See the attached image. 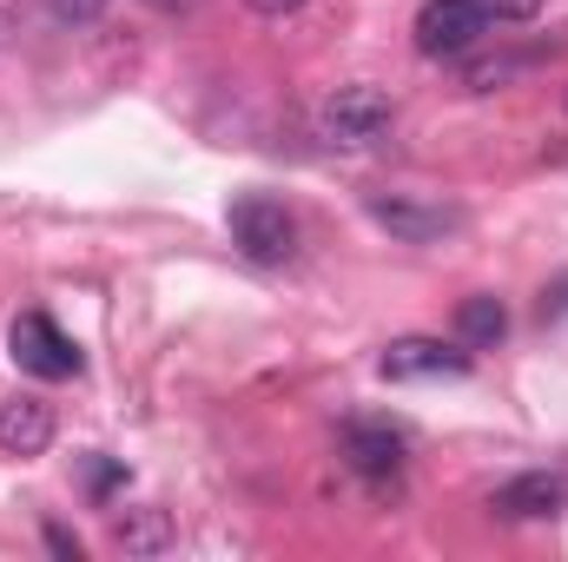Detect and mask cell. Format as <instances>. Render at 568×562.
<instances>
[{
	"instance_id": "obj_1",
	"label": "cell",
	"mask_w": 568,
	"mask_h": 562,
	"mask_svg": "<svg viewBox=\"0 0 568 562\" xmlns=\"http://www.w3.org/2000/svg\"><path fill=\"white\" fill-rule=\"evenodd\" d=\"M536 13H542V0H424L410 33H417L424 60H456L483 33H496L509 20H536Z\"/></svg>"
},
{
	"instance_id": "obj_2",
	"label": "cell",
	"mask_w": 568,
	"mask_h": 562,
	"mask_svg": "<svg viewBox=\"0 0 568 562\" xmlns=\"http://www.w3.org/2000/svg\"><path fill=\"white\" fill-rule=\"evenodd\" d=\"M390 133H397V100L384 87H371V80L337 87L317 107V140L331 145V152H371V145H384Z\"/></svg>"
},
{
	"instance_id": "obj_3",
	"label": "cell",
	"mask_w": 568,
	"mask_h": 562,
	"mask_svg": "<svg viewBox=\"0 0 568 562\" xmlns=\"http://www.w3.org/2000/svg\"><path fill=\"white\" fill-rule=\"evenodd\" d=\"M225 225H232V245H239L252 265H291V259H297V219L284 212L278 199H265V192L232 199Z\"/></svg>"
},
{
	"instance_id": "obj_4",
	"label": "cell",
	"mask_w": 568,
	"mask_h": 562,
	"mask_svg": "<svg viewBox=\"0 0 568 562\" xmlns=\"http://www.w3.org/2000/svg\"><path fill=\"white\" fill-rule=\"evenodd\" d=\"M13 364L40 384H67V378H80V344L47 311H20L13 318Z\"/></svg>"
},
{
	"instance_id": "obj_5",
	"label": "cell",
	"mask_w": 568,
	"mask_h": 562,
	"mask_svg": "<svg viewBox=\"0 0 568 562\" xmlns=\"http://www.w3.org/2000/svg\"><path fill=\"white\" fill-rule=\"evenodd\" d=\"M337 450H344V463L371 483V490H397V476H404V430L397 423H344V436H337Z\"/></svg>"
},
{
	"instance_id": "obj_6",
	"label": "cell",
	"mask_w": 568,
	"mask_h": 562,
	"mask_svg": "<svg viewBox=\"0 0 568 562\" xmlns=\"http://www.w3.org/2000/svg\"><path fill=\"white\" fill-rule=\"evenodd\" d=\"M377 371L390 384H424V378H463L469 371V351L463 344H443V338H390Z\"/></svg>"
},
{
	"instance_id": "obj_7",
	"label": "cell",
	"mask_w": 568,
	"mask_h": 562,
	"mask_svg": "<svg viewBox=\"0 0 568 562\" xmlns=\"http://www.w3.org/2000/svg\"><path fill=\"white\" fill-rule=\"evenodd\" d=\"M371 219L390 232V239H404V245H436V239H449V232H463V212L456 205H424V199H384V192H371Z\"/></svg>"
},
{
	"instance_id": "obj_8",
	"label": "cell",
	"mask_w": 568,
	"mask_h": 562,
	"mask_svg": "<svg viewBox=\"0 0 568 562\" xmlns=\"http://www.w3.org/2000/svg\"><path fill=\"white\" fill-rule=\"evenodd\" d=\"M562 503H568V483H562V476H549V470L509 476V483L489 496V510H496L503 523H542V516H556Z\"/></svg>"
},
{
	"instance_id": "obj_9",
	"label": "cell",
	"mask_w": 568,
	"mask_h": 562,
	"mask_svg": "<svg viewBox=\"0 0 568 562\" xmlns=\"http://www.w3.org/2000/svg\"><path fill=\"white\" fill-rule=\"evenodd\" d=\"M47 443H53V404H40V398H7L0 404V456H47Z\"/></svg>"
},
{
	"instance_id": "obj_10",
	"label": "cell",
	"mask_w": 568,
	"mask_h": 562,
	"mask_svg": "<svg viewBox=\"0 0 568 562\" xmlns=\"http://www.w3.org/2000/svg\"><path fill=\"white\" fill-rule=\"evenodd\" d=\"M503 331H509L503 298L476 291V298H463V304H456V344H463V351H496V344H503Z\"/></svg>"
},
{
	"instance_id": "obj_11",
	"label": "cell",
	"mask_w": 568,
	"mask_h": 562,
	"mask_svg": "<svg viewBox=\"0 0 568 562\" xmlns=\"http://www.w3.org/2000/svg\"><path fill=\"white\" fill-rule=\"evenodd\" d=\"M113 543L126 556H165L172 550V516L165 510H126V516H113Z\"/></svg>"
},
{
	"instance_id": "obj_12",
	"label": "cell",
	"mask_w": 568,
	"mask_h": 562,
	"mask_svg": "<svg viewBox=\"0 0 568 562\" xmlns=\"http://www.w3.org/2000/svg\"><path fill=\"white\" fill-rule=\"evenodd\" d=\"M523 67H529V53H509V60H476V67H469V87H476V93H489L496 80H509V73H523Z\"/></svg>"
},
{
	"instance_id": "obj_13",
	"label": "cell",
	"mask_w": 568,
	"mask_h": 562,
	"mask_svg": "<svg viewBox=\"0 0 568 562\" xmlns=\"http://www.w3.org/2000/svg\"><path fill=\"white\" fill-rule=\"evenodd\" d=\"M106 7H113V0H53V20H60V27H93Z\"/></svg>"
},
{
	"instance_id": "obj_14",
	"label": "cell",
	"mask_w": 568,
	"mask_h": 562,
	"mask_svg": "<svg viewBox=\"0 0 568 562\" xmlns=\"http://www.w3.org/2000/svg\"><path fill=\"white\" fill-rule=\"evenodd\" d=\"M47 550H53L60 562H80V536H73V530H60V523H47Z\"/></svg>"
},
{
	"instance_id": "obj_15",
	"label": "cell",
	"mask_w": 568,
	"mask_h": 562,
	"mask_svg": "<svg viewBox=\"0 0 568 562\" xmlns=\"http://www.w3.org/2000/svg\"><path fill=\"white\" fill-rule=\"evenodd\" d=\"M120 476H126L120 463H93V496H113V490H120Z\"/></svg>"
},
{
	"instance_id": "obj_16",
	"label": "cell",
	"mask_w": 568,
	"mask_h": 562,
	"mask_svg": "<svg viewBox=\"0 0 568 562\" xmlns=\"http://www.w3.org/2000/svg\"><path fill=\"white\" fill-rule=\"evenodd\" d=\"M245 7H252L258 20H284V13H297L304 0H245Z\"/></svg>"
},
{
	"instance_id": "obj_17",
	"label": "cell",
	"mask_w": 568,
	"mask_h": 562,
	"mask_svg": "<svg viewBox=\"0 0 568 562\" xmlns=\"http://www.w3.org/2000/svg\"><path fill=\"white\" fill-rule=\"evenodd\" d=\"M159 7H172V0H159Z\"/></svg>"
}]
</instances>
